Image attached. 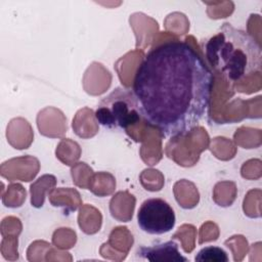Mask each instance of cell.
I'll return each mask as SVG.
<instances>
[{
	"mask_svg": "<svg viewBox=\"0 0 262 262\" xmlns=\"http://www.w3.org/2000/svg\"><path fill=\"white\" fill-rule=\"evenodd\" d=\"M137 223L142 231L160 235L174 228L176 216L173 208L165 200L150 198L145 200L139 207Z\"/></svg>",
	"mask_w": 262,
	"mask_h": 262,
	"instance_id": "cell-4",
	"label": "cell"
},
{
	"mask_svg": "<svg viewBox=\"0 0 262 262\" xmlns=\"http://www.w3.org/2000/svg\"><path fill=\"white\" fill-rule=\"evenodd\" d=\"M140 114L133 91L117 87L105 95L95 110L97 122L108 129H127L139 120Z\"/></svg>",
	"mask_w": 262,
	"mask_h": 262,
	"instance_id": "cell-3",
	"label": "cell"
},
{
	"mask_svg": "<svg viewBox=\"0 0 262 262\" xmlns=\"http://www.w3.org/2000/svg\"><path fill=\"white\" fill-rule=\"evenodd\" d=\"M205 53L210 66L229 82H237L258 73L262 64L259 43L247 32L228 23L205 44Z\"/></svg>",
	"mask_w": 262,
	"mask_h": 262,
	"instance_id": "cell-2",
	"label": "cell"
},
{
	"mask_svg": "<svg viewBox=\"0 0 262 262\" xmlns=\"http://www.w3.org/2000/svg\"><path fill=\"white\" fill-rule=\"evenodd\" d=\"M214 76L185 41L151 48L136 70L132 91L140 116L164 137L185 136L208 116Z\"/></svg>",
	"mask_w": 262,
	"mask_h": 262,
	"instance_id": "cell-1",
	"label": "cell"
},
{
	"mask_svg": "<svg viewBox=\"0 0 262 262\" xmlns=\"http://www.w3.org/2000/svg\"><path fill=\"white\" fill-rule=\"evenodd\" d=\"M136 255L142 260L150 262H186L188 259L184 257L179 246L174 241H167L152 246H142L137 249Z\"/></svg>",
	"mask_w": 262,
	"mask_h": 262,
	"instance_id": "cell-5",
	"label": "cell"
},
{
	"mask_svg": "<svg viewBox=\"0 0 262 262\" xmlns=\"http://www.w3.org/2000/svg\"><path fill=\"white\" fill-rule=\"evenodd\" d=\"M198 262H227L228 255L220 247L207 246L201 249L194 257Z\"/></svg>",
	"mask_w": 262,
	"mask_h": 262,
	"instance_id": "cell-6",
	"label": "cell"
}]
</instances>
